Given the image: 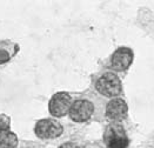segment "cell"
<instances>
[{"label": "cell", "mask_w": 154, "mask_h": 148, "mask_svg": "<svg viewBox=\"0 0 154 148\" xmlns=\"http://www.w3.org/2000/svg\"><path fill=\"white\" fill-rule=\"evenodd\" d=\"M127 112L128 107L126 101L120 98L112 99L106 106V116L113 122H120L126 119Z\"/></svg>", "instance_id": "cell-6"}, {"label": "cell", "mask_w": 154, "mask_h": 148, "mask_svg": "<svg viewBox=\"0 0 154 148\" xmlns=\"http://www.w3.org/2000/svg\"><path fill=\"white\" fill-rule=\"evenodd\" d=\"M10 58H11V54L6 49H0V65L7 62L10 60Z\"/></svg>", "instance_id": "cell-9"}, {"label": "cell", "mask_w": 154, "mask_h": 148, "mask_svg": "<svg viewBox=\"0 0 154 148\" xmlns=\"http://www.w3.org/2000/svg\"><path fill=\"white\" fill-rule=\"evenodd\" d=\"M34 132L40 139H55L63 134L64 128L54 119H42L37 122Z\"/></svg>", "instance_id": "cell-5"}, {"label": "cell", "mask_w": 154, "mask_h": 148, "mask_svg": "<svg viewBox=\"0 0 154 148\" xmlns=\"http://www.w3.org/2000/svg\"><path fill=\"white\" fill-rule=\"evenodd\" d=\"M103 141L108 148H127L129 143L127 133L119 122H112L107 126L103 134Z\"/></svg>", "instance_id": "cell-2"}, {"label": "cell", "mask_w": 154, "mask_h": 148, "mask_svg": "<svg viewBox=\"0 0 154 148\" xmlns=\"http://www.w3.org/2000/svg\"><path fill=\"white\" fill-rule=\"evenodd\" d=\"M72 103V97L68 93L60 92L54 94L51 98L48 103V111L54 118H63L69 113Z\"/></svg>", "instance_id": "cell-3"}, {"label": "cell", "mask_w": 154, "mask_h": 148, "mask_svg": "<svg viewBox=\"0 0 154 148\" xmlns=\"http://www.w3.org/2000/svg\"><path fill=\"white\" fill-rule=\"evenodd\" d=\"M93 113H94V105L90 100L79 99L73 101L68 114L74 122H86L91 119Z\"/></svg>", "instance_id": "cell-4"}, {"label": "cell", "mask_w": 154, "mask_h": 148, "mask_svg": "<svg viewBox=\"0 0 154 148\" xmlns=\"http://www.w3.org/2000/svg\"><path fill=\"white\" fill-rule=\"evenodd\" d=\"M18 145L17 135L8 129H0V148H15Z\"/></svg>", "instance_id": "cell-8"}, {"label": "cell", "mask_w": 154, "mask_h": 148, "mask_svg": "<svg viewBox=\"0 0 154 148\" xmlns=\"http://www.w3.org/2000/svg\"><path fill=\"white\" fill-rule=\"evenodd\" d=\"M133 52L127 47H120L112 54L111 66L116 72H124L128 69L133 61Z\"/></svg>", "instance_id": "cell-7"}, {"label": "cell", "mask_w": 154, "mask_h": 148, "mask_svg": "<svg viewBox=\"0 0 154 148\" xmlns=\"http://www.w3.org/2000/svg\"><path fill=\"white\" fill-rule=\"evenodd\" d=\"M95 89L106 98L114 99L121 93L122 86L119 76L116 73L106 72L98 78L95 82Z\"/></svg>", "instance_id": "cell-1"}, {"label": "cell", "mask_w": 154, "mask_h": 148, "mask_svg": "<svg viewBox=\"0 0 154 148\" xmlns=\"http://www.w3.org/2000/svg\"><path fill=\"white\" fill-rule=\"evenodd\" d=\"M59 148H80V147L78 146L77 143H74V142H65Z\"/></svg>", "instance_id": "cell-10"}]
</instances>
